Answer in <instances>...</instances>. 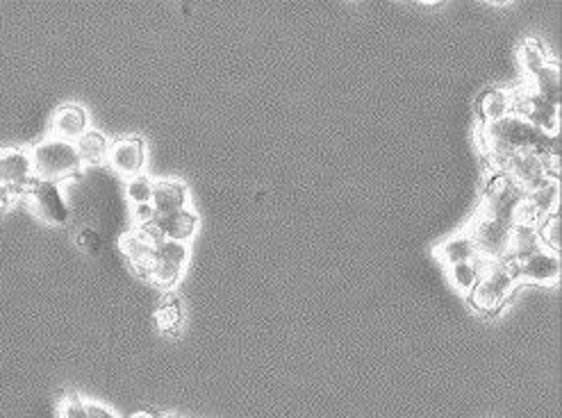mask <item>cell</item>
<instances>
[{
	"label": "cell",
	"instance_id": "cell-31",
	"mask_svg": "<svg viewBox=\"0 0 562 418\" xmlns=\"http://www.w3.org/2000/svg\"><path fill=\"white\" fill-rule=\"evenodd\" d=\"M87 409H89V418H119L112 409H107L98 403H89V400H87Z\"/></svg>",
	"mask_w": 562,
	"mask_h": 418
},
{
	"label": "cell",
	"instance_id": "cell-19",
	"mask_svg": "<svg viewBox=\"0 0 562 418\" xmlns=\"http://www.w3.org/2000/svg\"><path fill=\"white\" fill-rule=\"evenodd\" d=\"M526 87L547 100V103L560 107V66L547 62L540 71L528 78Z\"/></svg>",
	"mask_w": 562,
	"mask_h": 418
},
{
	"label": "cell",
	"instance_id": "cell-17",
	"mask_svg": "<svg viewBox=\"0 0 562 418\" xmlns=\"http://www.w3.org/2000/svg\"><path fill=\"white\" fill-rule=\"evenodd\" d=\"M435 257L440 259L444 266H456V264L478 262V250L469 230H462L446 241H442V244L435 248Z\"/></svg>",
	"mask_w": 562,
	"mask_h": 418
},
{
	"label": "cell",
	"instance_id": "cell-20",
	"mask_svg": "<svg viewBox=\"0 0 562 418\" xmlns=\"http://www.w3.org/2000/svg\"><path fill=\"white\" fill-rule=\"evenodd\" d=\"M110 139H107L103 132L98 130H87L76 141V150L82 166H101L107 162V155H110Z\"/></svg>",
	"mask_w": 562,
	"mask_h": 418
},
{
	"label": "cell",
	"instance_id": "cell-9",
	"mask_svg": "<svg viewBox=\"0 0 562 418\" xmlns=\"http://www.w3.org/2000/svg\"><path fill=\"white\" fill-rule=\"evenodd\" d=\"M515 110H519V116L526 119L537 130L547 132V135H558L560 130V107L551 105L547 100L540 98L528 87L515 94Z\"/></svg>",
	"mask_w": 562,
	"mask_h": 418
},
{
	"label": "cell",
	"instance_id": "cell-7",
	"mask_svg": "<svg viewBox=\"0 0 562 418\" xmlns=\"http://www.w3.org/2000/svg\"><path fill=\"white\" fill-rule=\"evenodd\" d=\"M26 198H28V205L35 209V214L39 216V219H44L51 225L69 223V219H71L69 205H66L60 185H55V182L35 178V182H32L26 191Z\"/></svg>",
	"mask_w": 562,
	"mask_h": 418
},
{
	"label": "cell",
	"instance_id": "cell-26",
	"mask_svg": "<svg viewBox=\"0 0 562 418\" xmlns=\"http://www.w3.org/2000/svg\"><path fill=\"white\" fill-rule=\"evenodd\" d=\"M126 196L135 207L139 205H151L153 198V180L148 175H135L126 182Z\"/></svg>",
	"mask_w": 562,
	"mask_h": 418
},
{
	"label": "cell",
	"instance_id": "cell-3",
	"mask_svg": "<svg viewBox=\"0 0 562 418\" xmlns=\"http://www.w3.org/2000/svg\"><path fill=\"white\" fill-rule=\"evenodd\" d=\"M517 287V273L508 262H485L478 275L476 289L471 291V303L483 314H492L503 307Z\"/></svg>",
	"mask_w": 562,
	"mask_h": 418
},
{
	"label": "cell",
	"instance_id": "cell-25",
	"mask_svg": "<svg viewBox=\"0 0 562 418\" xmlns=\"http://www.w3.org/2000/svg\"><path fill=\"white\" fill-rule=\"evenodd\" d=\"M547 62H549L547 50H544V46L540 44V41L528 39L526 44L522 46V66H524V71H526V78H531V75L540 71Z\"/></svg>",
	"mask_w": 562,
	"mask_h": 418
},
{
	"label": "cell",
	"instance_id": "cell-16",
	"mask_svg": "<svg viewBox=\"0 0 562 418\" xmlns=\"http://www.w3.org/2000/svg\"><path fill=\"white\" fill-rule=\"evenodd\" d=\"M189 205V191L178 180H157L153 182V198L151 207L155 216H164L171 212H180Z\"/></svg>",
	"mask_w": 562,
	"mask_h": 418
},
{
	"label": "cell",
	"instance_id": "cell-27",
	"mask_svg": "<svg viewBox=\"0 0 562 418\" xmlns=\"http://www.w3.org/2000/svg\"><path fill=\"white\" fill-rule=\"evenodd\" d=\"M537 232H540V241L544 248L560 253V214L547 216V219L537 225Z\"/></svg>",
	"mask_w": 562,
	"mask_h": 418
},
{
	"label": "cell",
	"instance_id": "cell-21",
	"mask_svg": "<svg viewBox=\"0 0 562 418\" xmlns=\"http://www.w3.org/2000/svg\"><path fill=\"white\" fill-rule=\"evenodd\" d=\"M528 205L533 207V212L537 214L540 223L547 219L551 214H558V205H560V185L558 180H547L542 182L540 187H535L533 191L526 194Z\"/></svg>",
	"mask_w": 562,
	"mask_h": 418
},
{
	"label": "cell",
	"instance_id": "cell-28",
	"mask_svg": "<svg viewBox=\"0 0 562 418\" xmlns=\"http://www.w3.org/2000/svg\"><path fill=\"white\" fill-rule=\"evenodd\" d=\"M60 418H89L87 400H82L78 394H66L60 400Z\"/></svg>",
	"mask_w": 562,
	"mask_h": 418
},
{
	"label": "cell",
	"instance_id": "cell-5",
	"mask_svg": "<svg viewBox=\"0 0 562 418\" xmlns=\"http://www.w3.org/2000/svg\"><path fill=\"white\" fill-rule=\"evenodd\" d=\"M35 182L30 150L19 146L0 148V189L7 198L26 196L28 187Z\"/></svg>",
	"mask_w": 562,
	"mask_h": 418
},
{
	"label": "cell",
	"instance_id": "cell-10",
	"mask_svg": "<svg viewBox=\"0 0 562 418\" xmlns=\"http://www.w3.org/2000/svg\"><path fill=\"white\" fill-rule=\"evenodd\" d=\"M512 269L517 273V280L522 278L537 284H551L560 280V271H562L560 253L540 246L537 250H533L531 255L515 259Z\"/></svg>",
	"mask_w": 562,
	"mask_h": 418
},
{
	"label": "cell",
	"instance_id": "cell-24",
	"mask_svg": "<svg viewBox=\"0 0 562 418\" xmlns=\"http://www.w3.org/2000/svg\"><path fill=\"white\" fill-rule=\"evenodd\" d=\"M478 275H481V266H478V262L449 266V280L453 284V289L462 296H471V291H474L478 284Z\"/></svg>",
	"mask_w": 562,
	"mask_h": 418
},
{
	"label": "cell",
	"instance_id": "cell-11",
	"mask_svg": "<svg viewBox=\"0 0 562 418\" xmlns=\"http://www.w3.org/2000/svg\"><path fill=\"white\" fill-rule=\"evenodd\" d=\"M107 162L114 171L123 178H135V175H142L146 169V144L144 139L139 137H126L114 141L110 146V155H107Z\"/></svg>",
	"mask_w": 562,
	"mask_h": 418
},
{
	"label": "cell",
	"instance_id": "cell-1",
	"mask_svg": "<svg viewBox=\"0 0 562 418\" xmlns=\"http://www.w3.org/2000/svg\"><path fill=\"white\" fill-rule=\"evenodd\" d=\"M483 139L506 146L515 153H537L542 157L560 155V137L537 130L519 114H510L494 123H483Z\"/></svg>",
	"mask_w": 562,
	"mask_h": 418
},
{
	"label": "cell",
	"instance_id": "cell-8",
	"mask_svg": "<svg viewBox=\"0 0 562 418\" xmlns=\"http://www.w3.org/2000/svg\"><path fill=\"white\" fill-rule=\"evenodd\" d=\"M189 262V246L178 244V241H160L155 246L151 282L160 284L164 289H171L180 278H183L185 266Z\"/></svg>",
	"mask_w": 562,
	"mask_h": 418
},
{
	"label": "cell",
	"instance_id": "cell-4",
	"mask_svg": "<svg viewBox=\"0 0 562 418\" xmlns=\"http://www.w3.org/2000/svg\"><path fill=\"white\" fill-rule=\"evenodd\" d=\"M469 234L476 244L478 259H485V262H508L510 225L492 219V216L478 214L474 223L469 225Z\"/></svg>",
	"mask_w": 562,
	"mask_h": 418
},
{
	"label": "cell",
	"instance_id": "cell-18",
	"mask_svg": "<svg viewBox=\"0 0 562 418\" xmlns=\"http://www.w3.org/2000/svg\"><path fill=\"white\" fill-rule=\"evenodd\" d=\"M478 110H481L483 123H494L515 114V91L508 89H487L478 98Z\"/></svg>",
	"mask_w": 562,
	"mask_h": 418
},
{
	"label": "cell",
	"instance_id": "cell-23",
	"mask_svg": "<svg viewBox=\"0 0 562 418\" xmlns=\"http://www.w3.org/2000/svg\"><path fill=\"white\" fill-rule=\"evenodd\" d=\"M155 319L157 328L164 334H178L180 323H183V312H180V300L176 294H167L160 300V305L155 309Z\"/></svg>",
	"mask_w": 562,
	"mask_h": 418
},
{
	"label": "cell",
	"instance_id": "cell-13",
	"mask_svg": "<svg viewBox=\"0 0 562 418\" xmlns=\"http://www.w3.org/2000/svg\"><path fill=\"white\" fill-rule=\"evenodd\" d=\"M121 253L128 257V262L132 264L142 278H151L153 269V255H155V241L148 239L142 230H130L121 237Z\"/></svg>",
	"mask_w": 562,
	"mask_h": 418
},
{
	"label": "cell",
	"instance_id": "cell-33",
	"mask_svg": "<svg viewBox=\"0 0 562 418\" xmlns=\"http://www.w3.org/2000/svg\"><path fill=\"white\" fill-rule=\"evenodd\" d=\"M7 203H10V198L3 194V189H0V209H3Z\"/></svg>",
	"mask_w": 562,
	"mask_h": 418
},
{
	"label": "cell",
	"instance_id": "cell-32",
	"mask_svg": "<svg viewBox=\"0 0 562 418\" xmlns=\"http://www.w3.org/2000/svg\"><path fill=\"white\" fill-rule=\"evenodd\" d=\"M130 418H155L151 412H137V414H132Z\"/></svg>",
	"mask_w": 562,
	"mask_h": 418
},
{
	"label": "cell",
	"instance_id": "cell-29",
	"mask_svg": "<svg viewBox=\"0 0 562 418\" xmlns=\"http://www.w3.org/2000/svg\"><path fill=\"white\" fill-rule=\"evenodd\" d=\"M76 241H78V246L82 250H87V253H92V255H98L103 250V239H101V234H98L96 230H80L76 234Z\"/></svg>",
	"mask_w": 562,
	"mask_h": 418
},
{
	"label": "cell",
	"instance_id": "cell-12",
	"mask_svg": "<svg viewBox=\"0 0 562 418\" xmlns=\"http://www.w3.org/2000/svg\"><path fill=\"white\" fill-rule=\"evenodd\" d=\"M87 130H89V114L85 107L73 103L57 107L51 121V137L76 144Z\"/></svg>",
	"mask_w": 562,
	"mask_h": 418
},
{
	"label": "cell",
	"instance_id": "cell-30",
	"mask_svg": "<svg viewBox=\"0 0 562 418\" xmlns=\"http://www.w3.org/2000/svg\"><path fill=\"white\" fill-rule=\"evenodd\" d=\"M153 219H155V212H153L151 205L135 207V221H137V225H146V223H151Z\"/></svg>",
	"mask_w": 562,
	"mask_h": 418
},
{
	"label": "cell",
	"instance_id": "cell-2",
	"mask_svg": "<svg viewBox=\"0 0 562 418\" xmlns=\"http://www.w3.org/2000/svg\"><path fill=\"white\" fill-rule=\"evenodd\" d=\"M30 157L32 169H35V178L55 182V185L78 178L82 171L76 144H71V141H62L55 137L41 139L39 144L30 150Z\"/></svg>",
	"mask_w": 562,
	"mask_h": 418
},
{
	"label": "cell",
	"instance_id": "cell-6",
	"mask_svg": "<svg viewBox=\"0 0 562 418\" xmlns=\"http://www.w3.org/2000/svg\"><path fill=\"white\" fill-rule=\"evenodd\" d=\"M526 198V191L512 182L508 175L503 173H494L490 180H487L485 187V207L483 212L485 216H492L506 225H512L517 214V207L522 205V200Z\"/></svg>",
	"mask_w": 562,
	"mask_h": 418
},
{
	"label": "cell",
	"instance_id": "cell-15",
	"mask_svg": "<svg viewBox=\"0 0 562 418\" xmlns=\"http://www.w3.org/2000/svg\"><path fill=\"white\" fill-rule=\"evenodd\" d=\"M155 225L164 241L187 244L189 239H194V234L198 230V216L187 207V209H180V212L155 216Z\"/></svg>",
	"mask_w": 562,
	"mask_h": 418
},
{
	"label": "cell",
	"instance_id": "cell-22",
	"mask_svg": "<svg viewBox=\"0 0 562 418\" xmlns=\"http://www.w3.org/2000/svg\"><path fill=\"white\" fill-rule=\"evenodd\" d=\"M542 246L540 232L533 225H510V257L519 259L531 255Z\"/></svg>",
	"mask_w": 562,
	"mask_h": 418
},
{
	"label": "cell",
	"instance_id": "cell-14",
	"mask_svg": "<svg viewBox=\"0 0 562 418\" xmlns=\"http://www.w3.org/2000/svg\"><path fill=\"white\" fill-rule=\"evenodd\" d=\"M506 175L512 182H517V185L522 187L526 194L528 191H533L535 187H540L542 182L553 180V178H549L547 164H544L542 155H537V153H517Z\"/></svg>",
	"mask_w": 562,
	"mask_h": 418
}]
</instances>
